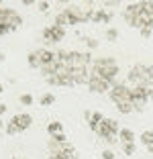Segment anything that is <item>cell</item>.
Returning a JSON list of instances; mask_svg holds the SVG:
<instances>
[{
    "label": "cell",
    "mask_w": 153,
    "mask_h": 159,
    "mask_svg": "<svg viewBox=\"0 0 153 159\" xmlns=\"http://www.w3.org/2000/svg\"><path fill=\"white\" fill-rule=\"evenodd\" d=\"M4 57H6V55H4L2 51H0V61H4Z\"/></svg>",
    "instance_id": "ab89813d"
},
{
    "label": "cell",
    "mask_w": 153,
    "mask_h": 159,
    "mask_svg": "<svg viewBox=\"0 0 153 159\" xmlns=\"http://www.w3.org/2000/svg\"><path fill=\"white\" fill-rule=\"evenodd\" d=\"M110 98L114 104H123V102H131V88H127L125 84H114L110 92Z\"/></svg>",
    "instance_id": "ba28073f"
},
{
    "label": "cell",
    "mask_w": 153,
    "mask_h": 159,
    "mask_svg": "<svg viewBox=\"0 0 153 159\" xmlns=\"http://www.w3.org/2000/svg\"><path fill=\"white\" fill-rule=\"evenodd\" d=\"M129 82L133 86H147V88H153V67L145 66V63H137L129 70Z\"/></svg>",
    "instance_id": "3957f363"
},
{
    "label": "cell",
    "mask_w": 153,
    "mask_h": 159,
    "mask_svg": "<svg viewBox=\"0 0 153 159\" xmlns=\"http://www.w3.org/2000/svg\"><path fill=\"white\" fill-rule=\"evenodd\" d=\"M23 159H27V157H23Z\"/></svg>",
    "instance_id": "bcb514c9"
},
{
    "label": "cell",
    "mask_w": 153,
    "mask_h": 159,
    "mask_svg": "<svg viewBox=\"0 0 153 159\" xmlns=\"http://www.w3.org/2000/svg\"><path fill=\"white\" fill-rule=\"evenodd\" d=\"M106 39H108V41H116V39H118V29L110 27V29L106 31Z\"/></svg>",
    "instance_id": "83f0119b"
},
{
    "label": "cell",
    "mask_w": 153,
    "mask_h": 159,
    "mask_svg": "<svg viewBox=\"0 0 153 159\" xmlns=\"http://www.w3.org/2000/svg\"><path fill=\"white\" fill-rule=\"evenodd\" d=\"M39 104H41V106H51V104H55V96H53V94H43Z\"/></svg>",
    "instance_id": "cb8c5ba5"
},
{
    "label": "cell",
    "mask_w": 153,
    "mask_h": 159,
    "mask_svg": "<svg viewBox=\"0 0 153 159\" xmlns=\"http://www.w3.org/2000/svg\"><path fill=\"white\" fill-rule=\"evenodd\" d=\"M118 122L114 120V118H104V120L98 125V129L94 133H96L98 137H102V139L106 141V143H116V135H118Z\"/></svg>",
    "instance_id": "277c9868"
},
{
    "label": "cell",
    "mask_w": 153,
    "mask_h": 159,
    "mask_svg": "<svg viewBox=\"0 0 153 159\" xmlns=\"http://www.w3.org/2000/svg\"><path fill=\"white\" fill-rule=\"evenodd\" d=\"M4 112H6V104H4V102H0V116H2Z\"/></svg>",
    "instance_id": "8d00e7d4"
},
{
    "label": "cell",
    "mask_w": 153,
    "mask_h": 159,
    "mask_svg": "<svg viewBox=\"0 0 153 159\" xmlns=\"http://www.w3.org/2000/svg\"><path fill=\"white\" fill-rule=\"evenodd\" d=\"M84 118L90 122V118H92V110H86V112H84Z\"/></svg>",
    "instance_id": "d590c367"
},
{
    "label": "cell",
    "mask_w": 153,
    "mask_h": 159,
    "mask_svg": "<svg viewBox=\"0 0 153 159\" xmlns=\"http://www.w3.org/2000/svg\"><path fill=\"white\" fill-rule=\"evenodd\" d=\"M147 100H149L147 86H133V88H131V102H133V106H135L137 112L143 110V106L147 104Z\"/></svg>",
    "instance_id": "8992f818"
},
{
    "label": "cell",
    "mask_w": 153,
    "mask_h": 159,
    "mask_svg": "<svg viewBox=\"0 0 153 159\" xmlns=\"http://www.w3.org/2000/svg\"><path fill=\"white\" fill-rule=\"evenodd\" d=\"M123 153L129 155V157L135 155V153H137V145H135V143H127V145H123Z\"/></svg>",
    "instance_id": "d4e9b609"
},
{
    "label": "cell",
    "mask_w": 153,
    "mask_h": 159,
    "mask_svg": "<svg viewBox=\"0 0 153 159\" xmlns=\"http://www.w3.org/2000/svg\"><path fill=\"white\" fill-rule=\"evenodd\" d=\"M116 110L121 114H129L135 110V106H133V102H123V104H116Z\"/></svg>",
    "instance_id": "7402d4cb"
},
{
    "label": "cell",
    "mask_w": 153,
    "mask_h": 159,
    "mask_svg": "<svg viewBox=\"0 0 153 159\" xmlns=\"http://www.w3.org/2000/svg\"><path fill=\"white\" fill-rule=\"evenodd\" d=\"M141 143H143L145 147L153 145V131H143L141 133Z\"/></svg>",
    "instance_id": "603a6c76"
},
{
    "label": "cell",
    "mask_w": 153,
    "mask_h": 159,
    "mask_svg": "<svg viewBox=\"0 0 153 159\" xmlns=\"http://www.w3.org/2000/svg\"><path fill=\"white\" fill-rule=\"evenodd\" d=\"M118 137H121V143L127 145V143H135V133L131 129H121L118 131Z\"/></svg>",
    "instance_id": "5bb4252c"
},
{
    "label": "cell",
    "mask_w": 153,
    "mask_h": 159,
    "mask_svg": "<svg viewBox=\"0 0 153 159\" xmlns=\"http://www.w3.org/2000/svg\"><path fill=\"white\" fill-rule=\"evenodd\" d=\"M112 82H106V80L102 78H96V75L90 74V82H88V88L90 92H96V94H104V92H110L112 90Z\"/></svg>",
    "instance_id": "9c48e42d"
},
{
    "label": "cell",
    "mask_w": 153,
    "mask_h": 159,
    "mask_svg": "<svg viewBox=\"0 0 153 159\" xmlns=\"http://www.w3.org/2000/svg\"><path fill=\"white\" fill-rule=\"evenodd\" d=\"M53 25H57V27H63L65 29V25H70V19H67V14L63 12V10H61L59 14H55V23Z\"/></svg>",
    "instance_id": "ffe728a7"
},
{
    "label": "cell",
    "mask_w": 153,
    "mask_h": 159,
    "mask_svg": "<svg viewBox=\"0 0 153 159\" xmlns=\"http://www.w3.org/2000/svg\"><path fill=\"white\" fill-rule=\"evenodd\" d=\"M33 102H35V98H33L31 94H23L21 96V104H25V106H31Z\"/></svg>",
    "instance_id": "f546056e"
},
{
    "label": "cell",
    "mask_w": 153,
    "mask_h": 159,
    "mask_svg": "<svg viewBox=\"0 0 153 159\" xmlns=\"http://www.w3.org/2000/svg\"><path fill=\"white\" fill-rule=\"evenodd\" d=\"M37 6H39V10H41V12H47V10H49V2H45V0H43V2H37Z\"/></svg>",
    "instance_id": "836d02e7"
},
{
    "label": "cell",
    "mask_w": 153,
    "mask_h": 159,
    "mask_svg": "<svg viewBox=\"0 0 153 159\" xmlns=\"http://www.w3.org/2000/svg\"><path fill=\"white\" fill-rule=\"evenodd\" d=\"M70 78H72V82H74V86L88 84V82H90L88 70H70Z\"/></svg>",
    "instance_id": "8fae6325"
},
{
    "label": "cell",
    "mask_w": 153,
    "mask_h": 159,
    "mask_svg": "<svg viewBox=\"0 0 153 159\" xmlns=\"http://www.w3.org/2000/svg\"><path fill=\"white\" fill-rule=\"evenodd\" d=\"M43 41H45L47 45H53V43H55V41H53V37H51L49 27H45V29H43Z\"/></svg>",
    "instance_id": "f1b7e54d"
},
{
    "label": "cell",
    "mask_w": 153,
    "mask_h": 159,
    "mask_svg": "<svg viewBox=\"0 0 153 159\" xmlns=\"http://www.w3.org/2000/svg\"><path fill=\"white\" fill-rule=\"evenodd\" d=\"M110 19H112L110 12H104L102 8H98L96 12H94V16H92V23H108Z\"/></svg>",
    "instance_id": "9a60e30c"
},
{
    "label": "cell",
    "mask_w": 153,
    "mask_h": 159,
    "mask_svg": "<svg viewBox=\"0 0 153 159\" xmlns=\"http://www.w3.org/2000/svg\"><path fill=\"white\" fill-rule=\"evenodd\" d=\"M125 12H129V14H141V12H143V8H141V2H131V4H127Z\"/></svg>",
    "instance_id": "44dd1931"
},
{
    "label": "cell",
    "mask_w": 153,
    "mask_h": 159,
    "mask_svg": "<svg viewBox=\"0 0 153 159\" xmlns=\"http://www.w3.org/2000/svg\"><path fill=\"white\" fill-rule=\"evenodd\" d=\"M10 122H14V125H16V129L23 133V131H27L29 126H31L33 116H31V114H27V112H25V114L19 112V114H14V116H12V120H10Z\"/></svg>",
    "instance_id": "30bf717a"
},
{
    "label": "cell",
    "mask_w": 153,
    "mask_h": 159,
    "mask_svg": "<svg viewBox=\"0 0 153 159\" xmlns=\"http://www.w3.org/2000/svg\"><path fill=\"white\" fill-rule=\"evenodd\" d=\"M102 120H104V116H102L100 112H92V118H90V122H88V125H90V129H92V131H96V129H98V125H100Z\"/></svg>",
    "instance_id": "d6986e66"
},
{
    "label": "cell",
    "mask_w": 153,
    "mask_h": 159,
    "mask_svg": "<svg viewBox=\"0 0 153 159\" xmlns=\"http://www.w3.org/2000/svg\"><path fill=\"white\" fill-rule=\"evenodd\" d=\"M92 75L114 84V78L118 75V63L112 57H98L92 63Z\"/></svg>",
    "instance_id": "6da1fadb"
},
{
    "label": "cell",
    "mask_w": 153,
    "mask_h": 159,
    "mask_svg": "<svg viewBox=\"0 0 153 159\" xmlns=\"http://www.w3.org/2000/svg\"><path fill=\"white\" fill-rule=\"evenodd\" d=\"M92 63L90 53H80V51H70V70H88Z\"/></svg>",
    "instance_id": "52a82bcc"
},
{
    "label": "cell",
    "mask_w": 153,
    "mask_h": 159,
    "mask_svg": "<svg viewBox=\"0 0 153 159\" xmlns=\"http://www.w3.org/2000/svg\"><path fill=\"white\" fill-rule=\"evenodd\" d=\"M147 151H149V153H153V145H149V147H147Z\"/></svg>",
    "instance_id": "60d3db41"
},
{
    "label": "cell",
    "mask_w": 153,
    "mask_h": 159,
    "mask_svg": "<svg viewBox=\"0 0 153 159\" xmlns=\"http://www.w3.org/2000/svg\"><path fill=\"white\" fill-rule=\"evenodd\" d=\"M2 126H4V122H2V118H0V129H2Z\"/></svg>",
    "instance_id": "ee69618b"
},
{
    "label": "cell",
    "mask_w": 153,
    "mask_h": 159,
    "mask_svg": "<svg viewBox=\"0 0 153 159\" xmlns=\"http://www.w3.org/2000/svg\"><path fill=\"white\" fill-rule=\"evenodd\" d=\"M102 159H114V151L112 149H104L102 151Z\"/></svg>",
    "instance_id": "1f68e13d"
},
{
    "label": "cell",
    "mask_w": 153,
    "mask_h": 159,
    "mask_svg": "<svg viewBox=\"0 0 153 159\" xmlns=\"http://www.w3.org/2000/svg\"><path fill=\"white\" fill-rule=\"evenodd\" d=\"M0 25L16 31V29L23 25V19H21V14L12 8H0Z\"/></svg>",
    "instance_id": "5b68a950"
},
{
    "label": "cell",
    "mask_w": 153,
    "mask_h": 159,
    "mask_svg": "<svg viewBox=\"0 0 153 159\" xmlns=\"http://www.w3.org/2000/svg\"><path fill=\"white\" fill-rule=\"evenodd\" d=\"M49 31H51V37H53V41H61V39L65 37V29L63 27H57V25H51L49 27Z\"/></svg>",
    "instance_id": "2e32d148"
},
{
    "label": "cell",
    "mask_w": 153,
    "mask_h": 159,
    "mask_svg": "<svg viewBox=\"0 0 153 159\" xmlns=\"http://www.w3.org/2000/svg\"><path fill=\"white\" fill-rule=\"evenodd\" d=\"M19 129H16V125H14V122H6V135H10V137H14V135H19Z\"/></svg>",
    "instance_id": "484cf974"
},
{
    "label": "cell",
    "mask_w": 153,
    "mask_h": 159,
    "mask_svg": "<svg viewBox=\"0 0 153 159\" xmlns=\"http://www.w3.org/2000/svg\"><path fill=\"white\" fill-rule=\"evenodd\" d=\"M37 55H39V61H41V67L43 66H49V63H53V61H57L55 59V53L49 51V49H39Z\"/></svg>",
    "instance_id": "4fadbf2b"
},
{
    "label": "cell",
    "mask_w": 153,
    "mask_h": 159,
    "mask_svg": "<svg viewBox=\"0 0 153 159\" xmlns=\"http://www.w3.org/2000/svg\"><path fill=\"white\" fill-rule=\"evenodd\" d=\"M141 8H143V12L145 14H153V2H141Z\"/></svg>",
    "instance_id": "4dcf8cb0"
},
{
    "label": "cell",
    "mask_w": 153,
    "mask_h": 159,
    "mask_svg": "<svg viewBox=\"0 0 153 159\" xmlns=\"http://www.w3.org/2000/svg\"><path fill=\"white\" fill-rule=\"evenodd\" d=\"M139 31H141V37H143V39H149V37H151V33H153L151 29H139Z\"/></svg>",
    "instance_id": "e575fe53"
},
{
    "label": "cell",
    "mask_w": 153,
    "mask_h": 159,
    "mask_svg": "<svg viewBox=\"0 0 153 159\" xmlns=\"http://www.w3.org/2000/svg\"><path fill=\"white\" fill-rule=\"evenodd\" d=\"M2 92H4V86H2V84H0V94H2Z\"/></svg>",
    "instance_id": "b9f144b4"
},
{
    "label": "cell",
    "mask_w": 153,
    "mask_h": 159,
    "mask_svg": "<svg viewBox=\"0 0 153 159\" xmlns=\"http://www.w3.org/2000/svg\"><path fill=\"white\" fill-rule=\"evenodd\" d=\"M27 61H29V66L33 67V70H41V61H39V55L37 51H31L27 55Z\"/></svg>",
    "instance_id": "ac0fdd59"
},
{
    "label": "cell",
    "mask_w": 153,
    "mask_h": 159,
    "mask_svg": "<svg viewBox=\"0 0 153 159\" xmlns=\"http://www.w3.org/2000/svg\"><path fill=\"white\" fill-rule=\"evenodd\" d=\"M47 159H57V157H55V155H49V157H47Z\"/></svg>",
    "instance_id": "7bdbcfd3"
},
{
    "label": "cell",
    "mask_w": 153,
    "mask_h": 159,
    "mask_svg": "<svg viewBox=\"0 0 153 159\" xmlns=\"http://www.w3.org/2000/svg\"><path fill=\"white\" fill-rule=\"evenodd\" d=\"M23 4L25 6H31V4H37V2H35V0H23Z\"/></svg>",
    "instance_id": "74e56055"
},
{
    "label": "cell",
    "mask_w": 153,
    "mask_h": 159,
    "mask_svg": "<svg viewBox=\"0 0 153 159\" xmlns=\"http://www.w3.org/2000/svg\"><path fill=\"white\" fill-rule=\"evenodd\" d=\"M147 96H149V98L153 100V88H147Z\"/></svg>",
    "instance_id": "f35d334b"
},
{
    "label": "cell",
    "mask_w": 153,
    "mask_h": 159,
    "mask_svg": "<svg viewBox=\"0 0 153 159\" xmlns=\"http://www.w3.org/2000/svg\"><path fill=\"white\" fill-rule=\"evenodd\" d=\"M63 12L67 14V19H70V25H78V23H88L92 20L94 16V4L92 2H82V4H70L65 6Z\"/></svg>",
    "instance_id": "7a4b0ae2"
},
{
    "label": "cell",
    "mask_w": 153,
    "mask_h": 159,
    "mask_svg": "<svg viewBox=\"0 0 153 159\" xmlns=\"http://www.w3.org/2000/svg\"><path fill=\"white\" fill-rule=\"evenodd\" d=\"M55 157L57 159H78V153H76V147L72 145L70 141H67V143L61 147V151L55 155Z\"/></svg>",
    "instance_id": "7c38bea8"
},
{
    "label": "cell",
    "mask_w": 153,
    "mask_h": 159,
    "mask_svg": "<svg viewBox=\"0 0 153 159\" xmlns=\"http://www.w3.org/2000/svg\"><path fill=\"white\" fill-rule=\"evenodd\" d=\"M47 133H49L51 137H55V135H59V133H63V126H61L59 120H51L49 125H47Z\"/></svg>",
    "instance_id": "e0dca14e"
},
{
    "label": "cell",
    "mask_w": 153,
    "mask_h": 159,
    "mask_svg": "<svg viewBox=\"0 0 153 159\" xmlns=\"http://www.w3.org/2000/svg\"><path fill=\"white\" fill-rule=\"evenodd\" d=\"M12 159H19V157H12Z\"/></svg>",
    "instance_id": "f6af8a7d"
},
{
    "label": "cell",
    "mask_w": 153,
    "mask_h": 159,
    "mask_svg": "<svg viewBox=\"0 0 153 159\" xmlns=\"http://www.w3.org/2000/svg\"><path fill=\"white\" fill-rule=\"evenodd\" d=\"M51 139H55L57 143H61V145H63V143H67V137H65L63 133H59V135H55V137H51Z\"/></svg>",
    "instance_id": "d6a6232c"
},
{
    "label": "cell",
    "mask_w": 153,
    "mask_h": 159,
    "mask_svg": "<svg viewBox=\"0 0 153 159\" xmlns=\"http://www.w3.org/2000/svg\"><path fill=\"white\" fill-rule=\"evenodd\" d=\"M82 41L86 43V47H88V49H96V47L100 45V43H98V39H92V37H84Z\"/></svg>",
    "instance_id": "4316f807"
}]
</instances>
